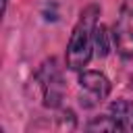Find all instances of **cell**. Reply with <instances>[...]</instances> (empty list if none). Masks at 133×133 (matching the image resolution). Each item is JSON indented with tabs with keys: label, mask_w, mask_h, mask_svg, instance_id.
<instances>
[{
	"label": "cell",
	"mask_w": 133,
	"mask_h": 133,
	"mask_svg": "<svg viewBox=\"0 0 133 133\" xmlns=\"http://www.w3.org/2000/svg\"><path fill=\"white\" fill-rule=\"evenodd\" d=\"M98 17H100V6L98 4H87L73 31H71V37H69V44H66V54H64V62H66V69L69 71H83L91 56H94V29L98 25Z\"/></svg>",
	"instance_id": "cell-1"
},
{
	"label": "cell",
	"mask_w": 133,
	"mask_h": 133,
	"mask_svg": "<svg viewBox=\"0 0 133 133\" xmlns=\"http://www.w3.org/2000/svg\"><path fill=\"white\" fill-rule=\"evenodd\" d=\"M37 89H39V96H42V102L46 108H60L62 104V98H64V79H62V71L56 62V58H48L39 64L35 77H33Z\"/></svg>",
	"instance_id": "cell-2"
},
{
	"label": "cell",
	"mask_w": 133,
	"mask_h": 133,
	"mask_svg": "<svg viewBox=\"0 0 133 133\" xmlns=\"http://www.w3.org/2000/svg\"><path fill=\"white\" fill-rule=\"evenodd\" d=\"M112 44L121 58H133V0H123L112 25Z\"/></svg>",
	"instance_id": "cell-3"
},
{
	"label": "cell",
	"mask_w": 133,
	"mask_h": 133,
	"mask_svg": "<svg viewBox=\"0 0 133 133\" xmlns=\"http://www.w3.org/2000/svg\"><path fill=\"white\" fill-rule=\"evenodd\" d=\"M77 83L81 89V106H85V108L102 104L112 91L110 79L100 71H87V69L79 71Z\"/></svg>",
	"instance_id": "cell-4"
},
{
	"label": "cell",
	"mask_w": 133,
	"mask_h": 133,
	"mask_svg": "<svg viewBox=\"0 0 133 133\" xmlns=\"http://www.w3.org/2000/svg\"><path fill=\"white\" fill-rule=\"evenodd\" d=\"M108 114L114 121L116 131H129V133H133V100L118 98V100L110 102Z\"/></svg>",
	"instance_id": "cell-5"
},
{
	"label": "cell",
	"mask_w": 133,
	"mask_h": 133,
	"mask_svg": "<svg viewBox=\"0 0 133 133\" xmlns=\"http://www.w3.org/2000/svg\"><path fill=\"white\" fill-rule=\"evenodd\" d=\"M112 48H114V44H112V33H108L106 25L98 23L96 29H94V54H96L98 58H106Z\"/></svg>",
	"instance_id": "cell-6"
},
{
	"label": "cell",
	"mask_w": 133,
	"mask_h": 133,
	"mask_svg": "<svg viewBox=\"0 0 133 133\" xmlns=\"http://www.w3.org/2000/svg\"><path fill=\"white\" fill-rule=\"evenodd\" d=\"M87 129L89 131H96V129H100V131H116V125L110 118V114H104V116H98V118L89 121Z\"/></svg>",
	"instance_id": "cell-7"
},
{
	"label": "cell",
	"mask_w": 133,
	"mask_h": 133,
	"mask_svg": "<svg viewBox=\"0 0 133 133\" xmlns=\"http://www.w3.org/2000/svg\"><path fill=\"white\" fill-rule=\"evenodd\" d=\"M58 127L60 129H66V131H73L77 127V121H75V112L73 110H62L60 116H58Z\"/></svg>",
	"instance_id": "cell-8"
},
{
	"label": "cell",
	"mask_w": 133,
	"mask_h": 133,
	"mask_svg": "<svg viewBox=\"0 0 133 133\" xmlns=\"http://www.w3.org/2000/svg\"><path fill=\"white\" fill-rule=\"evenodd\" d=\"M6 6H8V0H2V15H6Z\"/></svg>",
	"instance_id": "cell-9"
}]
</instances>
